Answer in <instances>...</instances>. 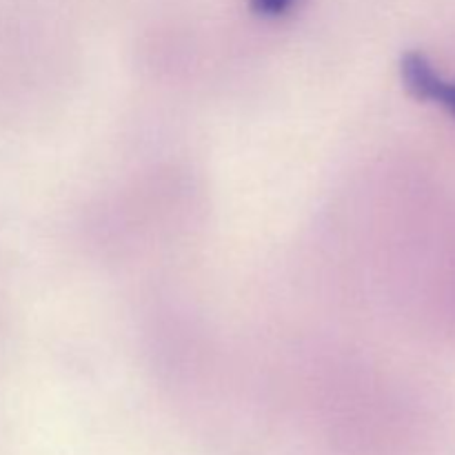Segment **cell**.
<instances>
[{"label": "cell", "instance_id": "cell-1", "mask_svg": "<svg viewBox=\"0 0 455 455\" xmlns=\"http://www.w3.org/2000/svg\"><path fill=\"white\" fill-rule=\"evenodd\" d=\"M400 78L413 98L443 107L455 116V83L444 80L429 58L420 52H407L400 58Z\"/></svg>", "mask_w": 455, "mask_h": 455}, {"label": "cell", "instance_id": "cell-2", "mask_svg": "<svg viewBox=\"0 0 455 455\" xmlns=\"http://www.w3.org/2000/svg\"><path fill=\"white\" fill-rule=\"evenodd\" d=\"M293 0H251V12L265 18H278L291 9Z\"/></svg>", "mask_w": 455, "mask_h": 455}]
</instances>
